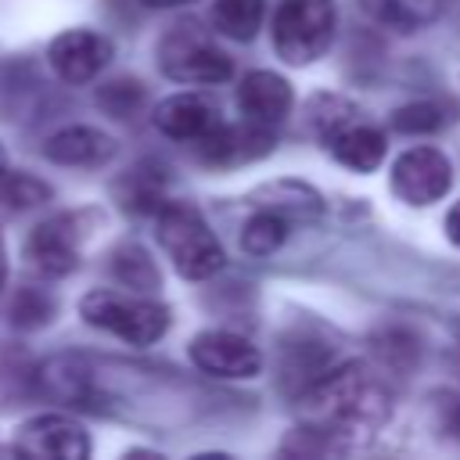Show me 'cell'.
I'll list each match as a JSON object with an SVG mask.
<instances>
[{
  "mask_svg": "<svg viewBox=\"0 0 460 460\" xmlns=\"http://www.w3.org/2000/svg\"><path fill=\"white\" fill-rule=\"evenodd\" d=\"M446 237L460 248V201H453V208L446 212Z\"/></svg>",
  "mask_w": 460,
  "mask_h": 460,
  "instance_id": "484cf974",
  "label": "cell"
},
{
  "mask_svg": "<svg viewBox=\"0 0 460 460\" xmlns=\"http://www.w3.org/2000/svg\"><path fill=\"white\" fill-rule=\"evenodd\" d=\"M438 424L449 438H460V395H446L438 402Z\"/></svg>",
  "mask_w": 460,
  "mask_h": 460,
  "instance_id": "d4e9b609",
  "label": "cell"
},
{
  "mask_svg": "<svg viewBox=\"0 0 460 460\" xmlns=\"http://www.w3.org/2000/svg\"><path fill=\"white\" fill-rule=\"evenodd\" d=\"M359 7L395 32H417L442 14V0H359Z\"/></svg>",
  "mask_w": 460,
  "mask_h": 460,
  "instance_id": "2e32d148",
  "label": "cell"
},
{
  "mask_svg": "<svg viewBox=\"0 0 460 460\" xmlns=\"http://www.w3.org/2000/svg\"><path fill=\"white\" fill-rule=\"evenodd\" d=\"M252 205H255V208H273V212H280L288 223H313V219H320V212H323L320 194H316L309 183H298V180H273V183H262V187L252 194Z\"/></svg>",
  "mask_w": 460,
  "mask_h": 460,
  "instance_id": "9a60e30c",
  "label": "cell"
},
{
  "mask_svg": "<svg viewBox=\"0 0 460 460\" xmlns=\"http://www.w3.org/2000/svg\"><path fill=\"white\" fill-rule=\"evenodd\" d=\"M115 155V140L97 126H65L43 140V158L54 165H101Z\"/></svg>",
  "mask_w": 460,
  "mask_h": 460,
  "instance_id": "4fadbf2b",
  "label": "cell"
},
{
  "mask_svg": "<svg viewBox=\"0 0 460 460\" xmlns=\"http://www.w3.org/2000/svg\"><path fill=\"white\" fill-rule=\"evenodd\" d=\"M50 194L47 183H40L36 176L29 172H7L0 180V198L11 205V208H29V205H40L43 198Z\"/></svg>",
  "mask_w": 460,
  "mask_h": 460,
  "instance_id": "cb8c5ba5",
  "label": "cell"
},
{
  "mask_svg": "<svg viewBox=\"0 0 460 460\" xmlns=\"http://www.w3.org/2000/svg\"><path fill=\"white\" fill-rule=\"evenodd\" d=\"M334 0H280L273 11V50L288 65H313L334 43Z\"/></svg>",
  "mask_w": 460,
  "mask_h": 460,
  "instance_id": "277c9868",
  "label": "cell"
},
{
  "mask_svg": "<svg viewBox=\"0 0 460 460\" xmlns=\"http://www.w3.org/2000/svg\"><path fill=\"white\" fill-rule=\"evenodd\" d=\"M97 97H101V108H104L108 115L129 119V115L144 104V86H140L137 79H115V83H108Z\"/></svg>",
  "mask_w": 460,
  "mask_h": 460,
  "instance_id": "603a6c76",
  "label": "cell"
},
{
  "mask_svg": "<svg viewBox=\"0 0 460 460\" xmlns=\"http://www.w3.org/2000/svg\"><path fill=\"white\" fill-rule=\"evenodd\" d=\"M323 144L345 169H356V172H374L385 162V133L356 119L323 133Z\"/></svg>",
  "mask_w": 460,
  "mask_h": 460,
  "instance_id": "5bb4252c",
  "label": "cell"
},
{
  "mask_svg": "<svg viewBox=\"0 0 460 460\" xmlns=\"http://www.w3.org/2000/svg\"><path fill=\"white\" fill-rule=\"evenodd\" d=\"M219 108L201 97V93H172L165 97L158 108H155V126L158 133H165L169 140H180V144H198L205 140L216 126H219Z\"/></svg>",
  "mask_w": 460,
  "mask_h": 460,
  "instance_id": "8fae6325",
  "label": "cell"
},
{
  "mask_svg": "<svg viewBox=\"0 0 460 460\" xmlns=\"http://www.w3.org/2000/svg\"><path fill=\"white\" fill-rule=\"evenodd\" d=\"M291 83L277 72H266V68H255L241 79L237 86V108L244 115V122H255V126H280L291 111Z\"/></svg>",
  "mask_w": 460,
  "mask_h": 460,
  "instance_id": "7c38bea8",
  "label": "cell"
},
{
  "mask_svg": "<svg viewBox=\"0 0 460 460\" xmlns=\"http://www.w3.org/2000/svg\"><path fill=\"white\" fill-rule=\"evenodd\" d=\"M108 58H111V40L93 29H65L47 47L50 72L68 86H83V83L97 79L101 68L108 65Z\"/></svg>",
  "mask_w": 460,
  "mask_h": 460,
  "instance_id": "9c48e42d",
  "label": "cell"
},
{
  "mask_svg": "<svg viewBox=\"0 0 460 460\" xmlns=\"http://www.w3.org/2000/svg\"><path fill=\"white\" fill-rule=\"evenodd\" d=\"M442 122H446L442 108L431 104V101L402 104V108H395V115H392V129H395V133H410V137H413V133H435Z\"/></svg>",
  "mask_w": 460,
  "mask_h": 460,
  "instance_id": "7402d4cb",
  "label": "cell"
},
{
  "mask_svg": "<svg viewBox=\"0 0 460 460\" xmlns=\"http://www.w3.org/2000/svg\"><path fill=\"white\" fill-rule=\"evenodd\" d=\"M162 169H133L126 180H119L115 194L122 201V208H133V212H158L165 201H162Z\"/></svg>",
  "mask_w": 460,
  "mask_h": 460,
  "instance_id": "ffe728a7",
  "label": "cell"
},
{
  "mask_svg": "<svg viewBox=\"0 0 460 460\" xmlns=\"http://www.w3.org/2000/svg\"><path fill=\"white\" fill-rule=\"evenodd\" d=\"M266 18V0H216L212 25L226 40H252Z\"/></svg>",
  "mask_w": 460,
  "mask_h": 460,
  "instance_id": "ac0fdd59",
  "label": "cell"
},
{
  "mask_svg": "<svg viewBox=\"0 0 460 460\" xmlns=\"http://www.w3.org/2000/svg\"><path fill=\"white\" fill-rule=\"evenodd\" d=\"M302 428H295L316 449H356L367 446L392 417L388 381L359 359L331 363L298 395Z\"/></svg>",
  "mask_w": 460,
  "mask_h": 460,
  "instance_id": "6da1fadb",
  "label": "cell"
},
{
  "mask_svg": "<svg viewBox=\"0 0 460 460\" xmlns=\"http://www.w3.org/2000/svg\"><path fill=\"white\" fill-rule=\"evenodd\" d=\"M187 352L190 363L212 377H255L262 370V352L234 331H201Z\"/></svg>",
  "mask_w": 460,
  "mask_h": 460,
  "instance_id": "30bf717a",
  "label": "cell"
},
{
  "mask_svg": "<svg viewBox=\"0 0 460 460\" xmlns=\"http://www.w3.org/2000/svg\"><path fill=\"white\" fill-rule=\"evenodd\" d=\"M50 316H54V298L43 288H18L14 291V302H11V323L14 327L32 331V327H43Z\"/></svg>",
  "mask_w": 460,
  "mask_h": 460,
  "instance_id": "44dd1931",
  "label": "cell"
},
{
  "mask_svg": "<svg viewBox=\"0 0 460 460\" xmlns=\"http://www.w3.org/2000/svg\"><path fill=\"white\" fill-rule=\"evenodd\" d=\"M14 453L22 456H47V460H86L90 435L79 420L65 413H36L14 431Z\"/></svg>",
  "mask_w": 460,
  "mask_h": 460,
  "instance_id": "ba28073f",
  "label": "cell"
},
{
  "mask_svg": "<svg viewBox=\"0 0 460 460\" xmlns=\"http://www.w3.org/2000/svg\"><path fill=\"white\" fill-rule=\"evenodd\" d=\"M147 4H162V7H176V4H190V0H147Z\"/></svg>",
  "mask_w": 460,
  "mask_h": 460,
  "instance_id": "f1b7e54d",
  "label": "cell"
},
{
  "mask_svg": "<svg viewBox=\"0 0 460 460\" xmlns=\"http://www.w3.org/2000/svg\"><path fill=\"white\" fill-rule=\"evenodd\" d=\"M79 316L90 327H97V331L126 341V345H137V349L155 345L169 331V309L158 298L144 295V291L93 288V291L83 295Z\"/></svg>",
  "mask_w": 460,
  "mask_h": 460,
  "instance_id": "7a4b0ae2",
  "label": "cell"
},
{
  "mask_svg": "<svg viewBox=\"0 0 460 460\" xmlns=\"http://www.w3.org/2000/svg\"><path fill=\"white\" fill-rule=\"evenodd\" d=\"M158 65L169 79L187 86H216L234 72L230 54H223L216 40L198 25H176L158 43Z\"/></svg>",
  "mask_w": 460,
  "mask_h": 460,
  "instance_id": "5b68a950",
  "label": "cell"
},
{
  "mask_svg": "<svg viewBox=\"0 0 460 460\" xmlns=\"http://www.w3.org/2000/svg\"><path fill=\"white\" fill-rule=\"evenodd\" d=\"M155 234L162 252L172 259L176 273L187 280H208L223 270V244L216 241L205 216L187 201H165L155 212Z\"/></svg>",
  "mask_w": 460,
  "mask_h": 460,
  "instance_id": "3957f363",
  "label": "cell"
},
{
  "mask_svg": "<svg viewBox=\"0 0 460 460\" xmlns=\"http://www.w3.org/2000/svg\"><path fill=\"white\" fill-rule=\"evenodd\" d=\"M7 284V244H4V234H0V291Z\"/></svg>",
  "mask_w": 460,
  "mask_h": 460,
  "instance_id": "4316f807",
  "label": "cell"
},
{
  "mask_svg": "<svg viewBox=\"0 0 460 460\" xmlns=\"http://www.w3.org/2000/svg\"><path fill=\"white\" fill-rule=\"evenodd\" d=\"M83 226L75 212H58L43 219L29 241H25V259L40 277H68L79 266V244H83Z\"/></svg>",
  "mask_w": 460,
  "mask_h": 460,
  "instance_id": "52a82bcc",
  "label": "cell"
},
{
  "mask_svg": "<svg viewBox=\"0 0 460 460\" xmlns=\"http://www.w3.org/2000/svg\"><path fill=\"white\" fill-rule=\"evenodd\" d=\"M7 176V155H4V144H0V180Z\"/></svg>",
  "mask_w": 460,
  "mask_h": 460,
  "instance_id": "83f0119b",
  "label": "cell"
},
{
  "mask_svg": "<svg viewBox=\"0 0 460 460\" xmlns=\"http://www.w3.org/2000/svg\"><path fill=\"white\" fill-rule=\"evenodd\" d=\"M111 273L119 277L122 288L144 291V295H151V291L162 284L155 259H151L137 241H126V244H119V248L111 252Z\"/></svg>",
  "mask_w": 460,
  "mask_h": 460,
  "instance_id": "e0dca14e",
  "label": "cell"
},
{
  "mask_svg": "<svg viewBox=\"0 0 460 460\" xmlns=\"http://www.w3.org/2000/svg\"><path fill=\"white\" fill-rule=\"evenodd\" d=\"M453 187V165L438 147L417 144L392 162V190L406 205H431Z\"/></svg>",
  "mask_w": 460,
  "mask_h": 460,
  "instance_id": "8992f818",
  "label": "cell"
},
{
  "mask_svg": "<svg viewBox=\"0 0 460 460\" xmlns=\"http://www.w3.org/2000/svg\"><path fill=\"white\" fill-rule=\"evenodd\" d=\"M288 230H291V223H288L280 212H273V208H255V212L248 216L244 230H241V248H244L248 255H255V259L273 255V252L284 244Z\"/></svg>",
  "mask_w": 460,
  "mask_h": 460,
  "instance_id": "d6986e66",
  "label": "cell"
}]
</instances>
